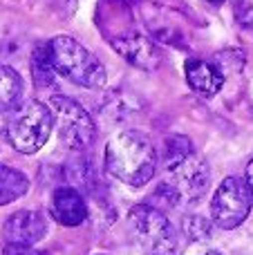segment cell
Masks as SVG:
<instances>
[{"label": "cell", "instance_id": "4fadbf2b", "mask_svg": "<svg viewBox=\"0 0 253 255\" xmlns=\"http://www.w3.org/2000/svg\"><path fill=\"white\" fill-rule=\"evenodd\" d=\"M27 190H29V179L25 172L0 163V206H7L20 199Z\"/></svg>", "mask_w": 253, "mask_h": 255}, {"label": "cell", "instance_id": "52a82bcc", "mask_svg": "<svg viewBox=\"0 0 253 255\" xmlns=\"http://www.w3.org/2000/svg\"><path fill=\"white\" fill-rule=\"evenodd\" d=\"M168 175H170L168 184L179 193L182 202L191 204L197 202L206 193L211 181V168L204 157L193 152L186 161H182L177 168H173Z\"/></svg>", "mask_w": 253, "mask_h": 255}, {"label": "cell", "instance_id": "8992f818", "mask_svg": "<svg viewBox=\"0 0 253 255\" xmlns=\"http://www.w3.org/2000/svg\"><path fill=\"white\" fill-rule=\"evenodd\" d=\"M253 195L247 181L240 177H227L215 188V195L211 199V220L218 229H238L249 217Z\"/></svg>", "mask_w": 253, "mask_h": 255}, {"label": "cell", "instance_id": "8fae6325", "mask_svg": "<svg viewBox=\"0 0 253 255\" xmlns=\"http://www.w3.org/2000/svg\"><path fill=\"white\" fill-rule=\"evenodd\" d=\"M184 74H186V81L193 92L206 99L220 94V90L224 85L222 67L215 65V63L202 61V58H188L186 65H184Z\"/></svg>", "mask_w": 253, "mask_h": 255}, {"label": "cell", "instance_id": "7402d4cb", "mask_svg": "<svg viewBox=\"0 0 253 255\" xmlns=\"http://www.w3.org/2000/svg\"><path fill=\"white\" fill-rule=\"evenodd\" d=\"M236 2H238V0H236Z\"/></svg>", "mask_w": 253, "mask_h": 255}, {"label": "cell", "instance_id": "7c38bea8", "mask_svg": "<svg viewBox=\"0 0 253 255\" xmlns=\"http://www.w3.org/2000/svg\"><path fill=\"white\" fill-rule=\"evenodd\" d=\"M193 154V141L184 134H170L164 139L161 143V152L157 154L159 157V163L166 172H170L173 168H177L182 161H186Z\"/></svg>", "mask_w": 253, "mask_h": 255}, {"label": "cell", "instance_id": "ba28073f", "mask_svg": "<svg viewBox=\"0 0 253 255\" xmlns=\"http://www.w3.org/2000/svg\"><path fill=\"white\" fill-rule=\"evenodd\" d=\"M45 235H47V220L38 211H16L2 224V238L7 244L34 247Z\"/></svg>", "mask_w": 253, "mask_h": 255}, {"label": "cell", "instance_id": "d6986e66", "mask_svg": "<svg viewBox=\"0 0 253 255\" xmlns=\"http://www.w3.org/2000/svg\"><path fill=\"white\" fill-rule=\"evenodd\" d=\"M206 255H222V253H218V251H209Z\"/></svg>", "mask_w": 253, "mask_h": 255}, {"label": "cell", "instance_id": "9c48e42d", "mask_svg": "<svg viewBox=\"0 0 253 255\" xmlns=\"http://www.w3.org/2000/svg\"><path fill=\"white\" fill-rule=\"evenodd\" d=\"M49 215L56 224L67 226V229L81 226L88 220V204L76 188L63 186V188L54 190L52 202H49Z\"/></svg>", "mask_w": 253, "mask_h": 255}, {"label": "cell", "instance_id": "ac0fdd59", "mask_svg": "<svg viewBox=\"0 0 253 255\" xmlns=\"http://www.w3.org/2000/svg\"><path fill=\"white\" fill-rule=\"evenodd\" d=\"M245 181H247V186H249V190H251V195H253V159L249 163H247V170H245Z\"/></svg>", "mask_w": 253, "mask_h": 255}, {"label": "cell", "instance_id": "ffe728a7", "mask_svg": "<svg viewBox=\"0 0 253 255\" xmlns=\"http://www.w3.org/2000/svg\"><path fill=\"white\" fill-rule=\"evenodd\" d=\"M209 2H220V0H209Z\"/></svg>", "mask_w": 253, "mask_h": 255}, {"label": "cell", "instance_id": "277c9868", "mask_svg": "<svg viewBox=\"0 0 253 255\" xmlns=\"http://www.w3.org/2000/svg\"><path fill=\"white\" fill-rule=\"evenodd\" d=\"M128 226L134 242L148 255H173L177 251V231L161 208L137 204L128 213Z\"/></svg>", "mask_w": 253, "mask_h": 255}, {"label": "cell", "instance_id": "30bf717a", "mask_svg": "<svg viewBox=\"0 0 253 255\" xmlns=\"http://www.w3.org/2000/svg\"><path fill=\"white\" fill-rule=\"evenodd\" d=\"M112 47L130 65L139 67V70H155L161 63V54L157 49V45L143 34H128V36L112 38Z\"/></svg>", "mask_w": 253, "mask_h": 255}, {"label": "cell", "instance_id": "9a60e30c", "mask_svg": "<svg viewBox=\"0 0 253 255\" xmlns=\"http://www.w3.org/2000/svg\"><path fill=\"white\" fill-rule=\"evenodd\" d=\"M31 74H34V81L38 85H49L54 81V67H52V61H49V52H47V43L45 45H38L31 54Z\"/></svg>", "mask_w": 253, "mask_h": 255}, {"label": "cell", "instance_id": "2e32d148", "mask_svg": "<svg viewBox=\"0 0 253 255\" xmlns=\"http://www.w3.org/2000/svg\"><path fill=\"white\" fill-rule=\"evenodd\" d=\"M213 226V220H206L202 215H188L184 220V233L193 242H206V240H211Z\"/></svg>", "mask_w": 253, "mask_h": 255}, {"label": "cell", "instance_id": "7a4b0ae2", "mask_svg": "<svg viewBox=\"0 0 253 255\" xmlns=\"http://www.w3.org/2000/svg\"><path fill=\"white\" fill-rule=\"evenodd\" d=\"M49 61L58 76L72 81L81 88H101L106 85L108 72L103 63L72 36H54L47 43Z\"/></svg>", "mask_w": 253, "mask_h": 255}, {"label": "cell", "instance_id": "e0dca14e", "mask_svg": "<svg viewBox=\"0 0 253 255\" xmlns=\"http://www.w3.org/2000/svg\"><path fill=\"white\" fill-rule=\"evenodd\" d=\"M2 255H47V253L38 251L34 247H25V244H7Z\"/></svg>", "mask_w": 253, "mask_h": 255}, {"label": "cell", "instance_id": "44dd1931", "mask_svg": "<svg viewBox=\"0 0 253 255\" xmlns=\"http://www.w3.org/2000/svg\"><path fill=\"white\" fill-rule=\"evenodd\" d=\"M97 255H106V253H97Z\"/></svg>", "mask_w": 253, "mask_h": 255}, {"label": "cell", "instance_id": "5b68a950", "mask_svg": "<svg viewBox=\"0 0 253 255\" xmlns=\"http://www.w3.org/2000/svg\"><path fill=\"white\" fill-rule=\"evenodd\" d=\"M47 106L52 110L56 136L63 148L72 152H85L97 141V124L81 103L63 94H54L49 97Z\"/></svg>", "mask_w": 253, "mask_h": 255}, {"label": "cell", "instance_id": "3957f363", "mask_svg": "<svg viewBox=\"0 0 253 255\" xmlns=\"http://www.w3.org/2000/svg\"><path fill=\"white\" fill-rule=\"evenodd\" d=\"M54 130V117L49 106L36 101H25L16 106L7 121V139L13 150L22 154H34L47 143Z\"/></svg>", "mask_w": 253, "mask_h": 255}, {"label": "cell", "instance_id": "6da1fadb", "mask_svg": "<svg viewBox=\"0 0 253 255\" xmlns=\"http://www.w3.org/2000/svg\"><path fill=\"white\" fill-rule=\"evenodd\" d=\"M108 175L117 181L141 188L155 177L157 172V150L152 141L139 130H119L108 139L106 152H103Z\"/></svg>", "mask_w": 253, "mask_h": 255}, {"label": "cell", "instance_id": "5bb4252c", "mask_svg": "<svg viewBox=\"0 0 253 255\" xmlns=\"http://www.w3.org/2000/svg\"><path fill=\"white\" fill-rule=\"evenodd\" d=\"M22 97V79L13 67L0 65V112L13 110Z\"/></svg>", "mask_w": 253, "mask_h": 255}]
</instances>
